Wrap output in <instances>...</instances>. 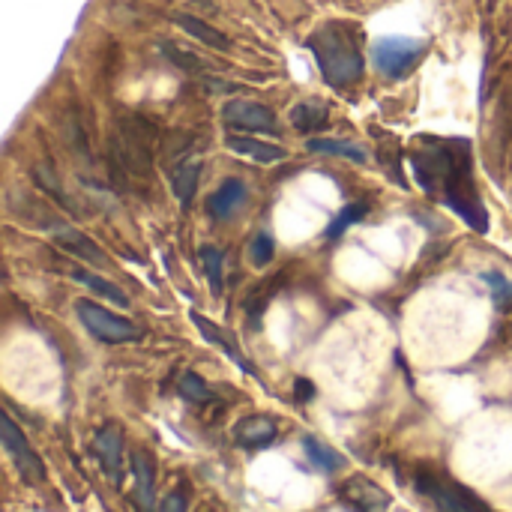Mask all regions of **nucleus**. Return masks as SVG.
<instances>
[{"label":"nucleus","mask_w":512,"mask_h":512,"mask_svg":"<svg viewBox=\"0 0 512 512\" xmlns=\"http://www.w3.org/2000/svg\"><path fill=\"white\" fill-rule=\"evenodd\" d=\"M222 117H225L228 126L243 129V132H258V135H261V132H264V135H276V132H279L276 114H273L267 105L255 102V99H231V102L222 108Z\"/></svg>","instance_id":"nucleus-7"},{"label":"nucleus","mask_w":512,"mask_h":512,"mask_svg":"<svg viewBox=\"0 0 512 512\" xmlns=\"http://www.w3.org/2000/svg\"><path fill=\"white\" fill-rule=\"evenodd\" d=\"M414 489L435 507V512H492L477 492L432 465H417Z\"/></svg>","instance_id":"nucleus-3"},{"label":"nucleus","mask_w":512,"mask_h":512,"mask_svg":"<svg viewBox=\"0 0 512 512\" xmlns=\"http://www.w3.org/2000/svg\"><path fill=\"white\" fill-rule=\"evenodd\" d=\"M3 450H6V456L12 459V465H15V471L27 480V483H45V465H42V459H39V453L30 447V441L24 438V432L18 429V423L12 420V414L6 411L3 414Z\"/></svg>","instance_id":"nucleus-6"},{"label":"nucleus","mask_w":512,"mask_h":512,"mask_svg":"<svg viewBox=\"0 0 512 512\" xmlns=\"http://www.w3.org/2000/svg\"><path fill=\"white\" fill-rule=\"evenodd\" d=\"M228 150L237 153V156H246L252 162H264V165H273V162H282L288 159V150H282L279 144H270V141H261V138H252V135H228L225 138Z\"/></svg>","instance_id":"nucleus-11"},{"label":"nucleus","mask_w":512,"mask_h":512,"mask_svg":"<svg viewBox=\"0 0 512 512\" xmlns=\"http://www.w3.org/2000/svg\"><path fill=\"white\" fill-rule=\"evenodd\" d=\"M189 510V504H186V495L183 492H171L165 501H162V507L159 512H186Z\"/></svg>","instance_id":"nucleus-27"},{"label":"nucleus","mask_w":512,"mask_h":512,"mask_svg":"<svg viewBox=\"0 0 512 512\" xmlns=\"http://www.w3.org/2000/svg\"><path fill=\"white\" fill-rule=\"evenodd\" d=\"M303 450H306L309 462H312L318 471H324V474H336V471L345 465V459H342L333 447H327L324 441H318V438H312V435L303 438Z\"/></svg>","instance_id":"nucleus-18"},{"label":"nucleus","mask_w":512,"mask_h":512,"mask_svg":"<svg viewBox=\"0 0 512 512\" xmlns=\"http://www.w3.org/2000/svg\"><path fill=\"white\" fill-rule=\"evenodd\" d=\"M189 318H192V324H195V327L201 330V336H204V339H207L210 345L222 348V351H225V354H228V357H231V360H234V363H237V366H240L243 372H246V375H255L252 363H249V360L243 357V351H240V348L234 345V339H231V336H228L225 330H219V327H216L213 321H207V318H204L201 312H195V309L189 312Z\"/></svg>","instance_id":"nucleus-12"},{"label":"nucleus","mask_w":512,"mask_h":512,"mask_svg":"<svg viewBox=\"0 0 512 512\" xmlns=\"http://www.w3.org/2000/svg\"><path fill=\"white\" fill-rule=\"evenodd\" d=\"M312 153H327V156H342L348 162H366V150L351 144V141H339V138H309L306 144Z\"/></svg>","instance_id":"nucleus-20"},{"label":"nucleus","mask_w":512,"mask_h":512,"mask_svg":"<svg viewBox=\"0 0 512 512\" xmlns=\"http://www.w3.org/2000/svg\"><path fill=\"white\" fill-rule=\"evenodd\" d=\"M201 264H204V273H207V282H210V291L213 294H222V285H225V279H222V267H225V255H222V249H216V246H201Z\"/></svg>","instance_id":"nucleus-23"},{"label":"nucleus","mask_w":512,"mask_h":512,"mask_svg":"<svg viewBox=\"0 0 512 512\" xmlns=\"http://www.w3.org/2000/svg\"><path fill=\"white\" fill-rule=\"evenodd\" d=\"M363 30L351 21H327L309 36V51L315 54L324 78L333 87H351L363 75Z\"/></svg>","instance_id":"nucleus-2"},{"label":"nucleus","mask_w":512,"mask_h":512,"mask_svg":"<svg viewBox=\"0 0 512 512\" xmlns=\"http://www.w3.org/2000/svg\"><path fill=\"white\" fill-rule=\"evenodd\" d=\"M417 183L441 198L450 210H456L474 231H489V213L483 207L477 180H474V162H471V144L468 141H426L423 150L411 156Z\"/></svg>","instance_id":"nucleus-1"},{"label":"nucleus","mask_w":512,"mask_h":512,"mask_svg":"<svg viewBox=\"0 0 512 512\" xmlns=\"http://www.w3.org/2000/svg\"><path fill=\"white\" fill-rule=\"evenodd\" d=\"M72 279L75 282H81V285H87L90 291H96L99 297H105V300H111V303H117V306H129V297L114 285V282H108V279H102V276H93V273H84V270H72Z\"/></svg>","instance_id":"nucleus-21"},{"label":"nucleus","mask_w":512,"mask_h":512,"mask_svg":"<svg viewBox=\"0 0 512 512\" xmlns=\"http://www.w3.org/2000/svg\"><path fill=\"white\" fill-rule=\"evenodd\" d=\"M177 390H180V396H183L186 402H192V405H210V402L216 399V393L207 387V381H204L201 375H195V372H183L180 381H177Z\"/></svg>","instance_id":"nucleus-22"},{"label":"nucleus","mask_w":512,"mask_h":512,"mask_svg":"<svg viewBox=\"0 0 512 512\" xmlns=\"http://www.w3.org/2000/svg\"><path fill=\"white\" fill-rule=\"evenodd\" d=\"M57 243L66 249V252H72V255H78V258H84V261H90V264H99V267H111V258L90 240V237H84L81 231H75V228H57Z\"/></svg>","instance_id":"nucleus-14"},{"label":"nucleus","mask_w":512,"mask_h":512,"mask_svg":"<svg viewBox=\"0 0 512 512\" xmlns=\"http://www.w3.org/2000/svg\"><path fill=\"white\" fill-rule=\"evenodd\" d=\"M426 45L420 39L411 36H384L372 45V63L378 72H384L387 78H402L408 75L417 60L423 57Z\"/></svg>","instance_id":"nucleus-5"},{"label":"nucleus","mask_w":512,"mask_h":512,"mask_svg":"<svg viewBox=\"0 0 512 512\" xmlns=\"http://www.w3.org/2000/svg\"><path fill=\"white\" fill-rule=\"evenodd\" d=\"M294 396H297V402H309V399H315V384H312V381H306V378H297V381H294Z\"/></svg>","instance_id":"nucleus-28"},{"label":"nucleus","mask_w":512,"mask_h":512,"mask_svg":"<svg viewBox=\"0 0 512 512\" xmlns=\"http://www.w3.org/2000/svg\"><path fill=\"white\" fill-rule=\"evenodd\" d=\"M93 450H96V459H99L102 471L108 474V480L114 486H120V480H123V432L117 426L99 429L93 438Z\"/></svg>","instance_id":"nucleus-9"},{"label":"nucleus","mask_w":512,"mask_h":512,"mask_svg":"<svg viewBox=\"0 0 512 512\" xmlns=\"http://www.w3.org/2000/svg\"><path fill=\"white\" fill-rule=\"evenodd\" d=\"M273 255H276V243H273V237L267 234V231H258L255 237H252V243H249V261H252V267H267L270 261H273Z\"/></svg>","instance_id":"nucleus-25"},{"label":"nucleus","mask_w":512,"mask_h":512,"mask_svg":"<svg viewBox=\"0 0 512 512\" xmlns=\"http://www.w3.org/2000/svg\"><path fill=\"white\" fill-rule=\"evenodd\" d=\"M243 198H246V186H243L240 180H225V183L213 192V198L207 201V207H210V213H213L216 219H228V216L243 204Z\"/></svg>","instance_id":"nucleus-15"},{"label":"nucleus","mask_w":512,"mask_h":512,"mask_svg":"<svg viewBox=\"0 0 512 512\" xmlns=\"http://www.w3.org/2000/svg\"><path fill=\"white\" fill-rule=\"evenodd\" d=\"M198 171H201L198 159H183V162L171 171V189H174L180 207H189V201H192V195H195V189H198Z\"/></svg>","instance_id":"nucleus-17"},{"label":"nucleus","mask_w":512,"mask_h":512,"mask_svg":"<svg viewBox=\"0 0 512 512\" xmlns=\"http://www.w3.org/2000/svg\"><path fill=\"white\" fill-rule=\"evenodd\" d=\"M483 282L489 285V291H492V303H495V309L498 312H512V282L504 276V273H498V270H489V273H483Z\"/></svg>","instance_id":"nucleus-24"},{"label":"nucleus","mask_w":512,"mask_h":512,"mask_svg":"<svg viewBox=\"0 0 512 512\" xmlns=\"http://www.w3.org/2000/svg\"><path fill=\"white\" fill-rule=\"evenodd\" d=\"M366 216V207L363 204H348V207H342V213L330 222V228H327V237L333 240V237H342L354 222H360Z\"/></svg>","instance_id":"nucleus-26"},{"label":"nucleus","mask_w":512,"mask_h":512,"mask_svg":"<svg viewBox=\"0 0 512 512\" xmlns=\"http://www.w3.org/2000/svg\"><path fill=\"white\" fill-rule=\"evenodd\" d=\"M327 117H330L327 105H321V102H300L291 111V126L297 132H312V129H324Z\"/></svg>","instance_id":"nucleus-19"},{"label":"nucleus","mask_w":512,"mask_h":512,"mask_svg":"<svg viewBox=\"0 0 512 512\" xmlns=\"http://www.w3.org/2000/svg\"><path fill=\"white\" fill-rule=\"evenodd\" d=\"M132 480H135V504L141 512L156 510V486H153V462L144 453L129 456Z\"/></svg>","instance_id":"nucleus-13"},{"label":"nucleus","mask_w":512,"mask_h":512,"mask_svg":"<svg viewBox=\"0 0 512 512\" xmlns=\"http://www.w3.org/2000/svg\"><path fill=\"white\" fill-rule=\"evenodd\" d=\"M279 438V429L270 417L264 414H252V417H243L237 426H234V441L237 447L243 450H264L270 447L273 441Z\"/></svg>","instance_id":"nucleus-10"},{"label":"nucleus","mask_w":512,"mask_h":512,"mask_svg":"<svg viewBox=\"0 0 512 512\" xmlns=\"http://www.w3.org/2000/svg\"><path fill=\"white\" fill-rule=\"evenodd\" d=\"M174 21L192 36V39H198V42H204V45H210V48H219V51H228L231 48V42H228V36L225 33H219L216 27H210L207 21H201V18H195V15H174Z\"/></svg>","instance_id":"nucleus-16"},{"label":"nucleus","mask_w":512,"mask_h":512,"mask_svg":"<svg viewBox=\"0 0 512 512\" xmlns=\"http://www.w3.org/2000/svg\"><path fill=\"white\" fill-rule=\"evenodd\" d=\"M75 315L87 327V333L96 336L105 345H126V342L141 339V330L132 321L114 315L111 309H105V306H99L93 300H75Z\"/></svg>","instance_id":"nucleus-4"},{"label":"nucleus","mask_w":512,"mask_h":512,"mask_svg":"<svg viewBox=\"0 0 512 512\" xmlns=\"http://www.w3.org/2000/svg\"><path fill=\"white\" fill-rule=\"evenodd\" d=\"M339 498L354 512H387L390 507V495L369 477H351L339 489Z\"/></svg>","instance_id":"nucleus-8"}]
</instances>
